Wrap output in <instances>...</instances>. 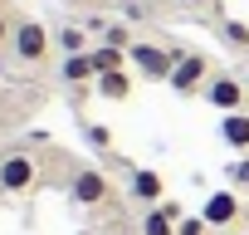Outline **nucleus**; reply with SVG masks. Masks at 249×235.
<instances>
[{"label":"nucleus","mask_w":249,"mask_h":235,"mask_svg":"<svg viewBox=\"0 0 249 235\" xmlns=\"http://www.w3.org/2000/svg\"><path fill=\"white\" fill-rule=\"evenodd\" d=\"M176 59H181V54H171V49H161V44H152V39H137V44L127 49V64H132L137 74H147L152 83H166L171 69H176Z\"/></svg>","instance_id":"obj_1"},{"label":"nucleus","mask_w":249,"mask_h":235,"mask_svg":"<svg viewBox=\"0 0 249 235\" xmlns=\"http://www.w3.org/2000/svg\"><path fill=\"white\" fill-rule=\"evenodd\" d=\"M49 30L39 25V20H20L15 25V35H10V54H15V64H44V54H49Z\"/></svg>","instance_id":"obj_2"},{"label":"nucleus","mask_w":249,"mask_h":235,"mask_svg":"<svg viewBox=\"0 0 249 235\" xmlns=\"http://www.w3.org/2000/svg\"><path fill=\"white\" fill-rule=\"evenodd\" d=\"M210 74H215V69H210V59H205V54H181L166 83H171L176 93H205V83H210Z\"/></svg>","instance_id":"obj_3"},{"label":"nucleus","mask_w":249,"mask_h":235,"mask_svg":"<svg viewBox=\"0 0 249 235\" xmlns=\"http://www.w3.org/2000/svg\"><path fill=\"white\" fill-rule=\"evenodd\" d=\"M39 181V167L30 152H5L0 157V191H30Z\"/></svg>","instance_id":"obj_4"},{"label":"nucleus","mask_w":249,"mask_h":235,"mask_svg":"<svg viewBox=\"0 0 249 235\" xmlns=\"http://www.w3.org/2000/svg\"><path fill=\"white\" fill-rule=\"evenodd\" d=\"M205 103L210 108H220V113H244V83L234 78V74H210V83H205Z\"/></svg>","instance_id":"obj_5"},{"label":"nucleus","mask_w":249,"mask_h":235,"mask_svg":"<svg viewBox=\"0 0 249 235\" xmlns=\"http://www.w3.org/2000/svg\"><path fill=\"white\" fill-rule=\"evenodd\" d=\"M69 201H73V206H103V201H107V176L93 172V167H83V172L69 181Z\"/></svg>","instance_id":"obj_6"},{"label":"nucleus","mask_w":249,"mask_h":235,"mask_svg":"<svg viewBox=\"0 0 249 235\" xmlns=\"http://www.w3.org/2000/svg\"><path fill=\"white\" fill-rule=\"evenodd\" d=\"M127 196L137 201V206H161L166 201V181H161V172H152V167H137L132 172V181H127Z\"/></svg>","instance_id":"obj_7"},{"label":"nucleus","mask_w":249,"mask_h":235,"mask_svg":"<svg viewBox=\"0 0 249 235\" xmlns=\"http://www.w3.org/2000/svg\"><path fill=\"white\" fill-rule=\"evenodd\" d=\"M200 215H205L210 230H215V225H230V220L239 215V196H234V191H210L205 206H200Z\"/></svg>","instance_id":"obj_8"},{"label":"nucleus","mask_w":249,"mask_h":235,"mask_svg":"<svg viewBox=\"0 0 249 235\" xmlns=\"http://www.w3.org/2000/svg\"><path fill=\"white\" fill-rule=\"evenodd\" d=\"M220 142L249 157V113H225L220 118Z\"/></svg>","instance_id":"obj_9"},{"label":"nucleus","mask_w":249,"mask_h":235,"mask_svg":"<svg viewBox=\"0 0 249 235\" xmlns=\"http://www.w3.org/2000/svg\"><path fill=\"white\" fill-rule=\"evenodd\" d=\"M176 225H181V211L171 201H161V206H152L142 215V235H176Z\"/></svg>","instance_id":"obj_10"},{"label":"nucleus","mask_w":249,"mask_h":235,"mask_svg":"<svg viewBox=\"0 0 249 235\" xmlns=\"http://www.w3.org/2000/svg\"><path fill=\"white\" fill-rule=\"evenodd\" d=\"M59 74H64L69 83H88V78H98V69H93V49H88V54H69Z\"/></svg>","instance_id":"obj_11"},{"label":"nucleus","mask_w":249,"mask_h":235,"mask_svg":"<svg viewBox=\"0 0 249 235\" xmlns=\"http://www.w3.org/2000/svg\"><path fill=\"white\" fill-rule=\"evenodd\" d=\"M98 93H103V98H112V103H122V98L132 93V74H127V69L103 74V78H98Z\"/></svg>","instance_id":"obj_12"},{"label":"nucleus","mask_w":249,"mask_h":235,"mask_svg":"<svg viewBox=\"0 0 249 235\" xmlns=\"http://www.w3.org/2000/svg\"><path fill=\"white\" fill-rule=\"evenodd\" d=\"M93 69H98V78H103V74H117V69H127V49L98 44V49H93Z\"/></svg>","instance_id":"obj_13"},{"label":"nucleus","mask_w":249,"mask_h":235,"mask_svg":"<svg viewBox=\"0 0 249 235\" xmlns=\"http://www.w3.org/2000/svg\"><path fill=\"white\" fill-rule=\"evenodd\" d=\"M220 39H225L230 49H244V54H249V25H244V20H220Z\"/></svg>","instance_id":"obj_14"},{"label":"nucleus","mask_w":249,"mask_h":235,"mask_svg":"<svg viewBox=\"0 0 249 235\" xmlns=\"http://www.w3.org/2000/svg\"><path fill=\"white\" fill-rule=\"evenodd\" d=\"M59 49L69 54H88V30H59Z\"/></svg>","instance_id":"obj_15"},{"label":"nucleus","mask_w":249,"mask_h":235,"mask_svg":"<svg viewBox=\"0 0 249 235\" xmlns=\"http://www.w3.org/2000/svg\"><path fill=\"white\" fill-rule=\"evenodd\" d=\"M176 235H210V225H205V215H181Z\"/></svg>","instance_id":"obj_16"},{"label":"nucleus","mask_w":249,"mask_h":235,"mask_svg":"<svg viewBox=\"0 0 249 235\" xmlns=\"http://www.w3.org/2000/svg\"><path fill=\"white\" fill-rule=\"evenodd\" d=\"M230 181H234V186H249V157H239V162L230 167Z\"/></svg>","instance_id":"obj_17"},{"label":"nucleus","mask_w":249,"mask_h":235,"mask_svg":"<svg viewBox=\"0 0 249 235\" xmlns=\"http://www.w3.org/2000/svg\"><path fill=\"white\" fill-rule=\"evenodd\" d=\"M88 142H93V147H107L112 137H107V128H88Z\"/></svg>","instance_id":"obj_18"},{"label":"nucleus","mask_w":249,"mask_h":235,"mask_svg":"<svg viewBox=\"0 0 249 235\" xmlns=\"http://www.w3.org/2000/svg\"><path fill=\"white\" fill-rule=\"evenodd\" d=\"M10 35H15V25L5 20V10H0V49H5V44H10Z\"/></svg>","instance_id":"obj_19"},{"label":"nucleus","mask_w":249,"mask_h":235,"mask_svg":"<svg viewBox=\"0 0 249 235\" xmlns=\"http://www.w3.org/2000/svg\"><path fill=\"white\" fill-rule=\"evenodd\" d=\"M186 5H196V10H205V5H215V0H186Z\"/></svg>","instance_id":"obj_20"},{"label":"nucleus","mask_w":249,"mask_h":235,"mask_svg":"<svg viewBox=\"0 0 249 235\" xmlns=\"http://www.w3.org/2000/svg\"><path fill=\"white\" fill-rule=\"evenodd\" d=\"M0 10H5V0H0Z\"/></svg>","instance_id":"obj_21"}]
</instances>
